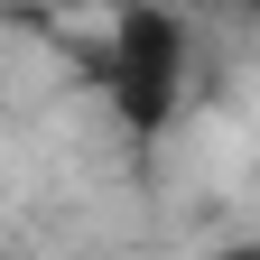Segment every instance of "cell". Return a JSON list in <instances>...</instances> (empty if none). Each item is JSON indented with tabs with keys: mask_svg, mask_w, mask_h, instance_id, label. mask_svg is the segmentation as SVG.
<instances>
[{
	"mask_svg": "<svg viewBox=\"0 0 260 260\" xmlns=\"http://www.w3.org/2000/svg\"><path fill=\"white\" fill-rule=\"evenodd\" d=\"M47 10H93V0H47Z\"/></svg>",
	"mask_w": 260,
	"mask_h": 260,
	"instance_id": "obj_2",
	"label": "cell"
},
{
	"mask_svg": "<svg viewBox=\"0 0 260 260\" xmlns=\"http://www.w3.org/2000/svg\"><path fill=\"white\" fill-rule=\"evenodd\" d=\"M103 84H112V112L130 130H168V112L186 103V28L149 0H130L112 19V56H103Z\"/></svg>",
	"mask_w": 260,
	"mask_h": 260,
	"instance_id": "obj_1",
	"label": "cell"
},
{
	"mask_svg": "<svg viewBox=\"0 0 260 260\" xmlns=\"http://www.w3.org/2000/svg\"><path fill=\"white\" fill-rule=\"evenodd\" d=\"M214 260H260V251H214Z\"/></svg>",
	"mask_w": 260,
	"mask_h": 260,
	"instance_id": "obj_3",
	"label": "cell"
}]
</instances>
